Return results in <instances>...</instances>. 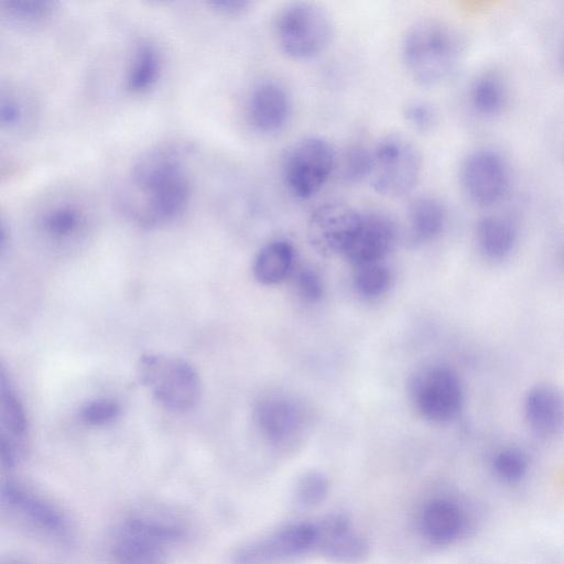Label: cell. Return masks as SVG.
<instances>
[{
    "label": "cell",
    "instance_id": "cell-29",
    "mask_svg": "<svg viewBox=\"0 0 564 564\" xmlns=\"http://www.w3.org/2000/svg\"><path fill=\"white\" fill-rule=\"evenodd\" d=\"M354 286L365 299H376L390 288L391 272L383 261L354 267Z\"/></svg>",
    "mask_w": 564,
    "mask_h": 564
},
{
    "label": "cell",
    "instance_id": "cell-21",
    "mask_svg": "<svg viewBox=\"0 0 564 564\" xmlns=\"http://www.w3.org/2000/svg\"><path fill=\"white\" fill-rule=\"evenodd\" d=\"M37 214L39 227L51 238L68 239L80 232L89 220L87 205L69 196L54 197Z\"/></svg>",
    "mask_w": 564,
    "mask_h": 564
},
{
    "label": "cell",
    "instance_id": "cell-25",
    "mask_svg": "<svg viewBox=\"0 0 564 564\" xmlns=\"http://www.w3.org/2000/svg\"><path fill=\"white\" fill-rule=\"evenodd\" d=\"M447 213L444 204L433 196L414 198L408 208V220L412 238L419 242H429L444 230Z\"/></svg>",
    "mask_w": 564,
    "mask_h": 564
},
{
    "label": "cell",
    "instance_id": "cell-18",
    "mask_svg": "<svg viewBox=\"0 0 564 564\" xmlns=\"http://www.w3.org/2000/svg\"><path fill=\"white\" fill-rule=\"evenodd\" d=\"M523 417L530 431L542 438L564 432V392L556 386L539 383L531 387L522 402Z\"/></svg>",
    "mask_w": 564,
    "mask_h": 564
},
{
    "label": "cell",
    "instance_id": "cell-16",
    "mask_svg": "<svg viewBox=\"0 0 564 564\" xmlns=\"http://www.w3.org/2000/svg\"><path fill=\"white\" fill-rule=\"evenodd\" d=\"M316 552L325 558L341 564L364 561L369 554L367 539L344 513H332L316 523Z\"/></svg>",
    "mask_w": 564,
    "mask_h": 564
},
{
    "label": "cell",
    "instance_id": "cell-13",
    "mask_svg": "<svg viewBox=\"0 0 564 564\" xmlns=\"http://www.w3.org/2000/svg\"><path fill=\"white\" fill-rule=\"evenodd\" d=\"M360 213L340 203L317 207L307 223L311 246L324 256H344L358 226Z\"/></svg>",
    "mask_w": 564,
    "mask_h": 564
},
{
    "label": "cell",
    "instance_id": "cell-24",
    "mask_svg": "<svg viewBox=\"0 0 564 564\" xmlns=\"http://www.w3.org/2000/svg\"><path fill=\"white\" fill-rule=\"evenodd\" d=\"M294 269V249L285 240H274L264 245L258 251L252 264L256 280L264 285L281 283L292 274Z\"/></svg>",
    "mask_w": 564,
    "mask_h": 564
},
{
    "label": "cell",
    "instance_id": "cell-37",
    "mask_svg": "<svg viewBox=\"0 0 564 564\" xmlns=\"http://www.w3.org/2000/svg\"><path fill=\"white\" fill-rule=\"evenodd\" d=\"M0 564H31V563H29L26 560H23L20 557L8 556V557H3L1 560Z\"/></svg>",
    "mask_w": 564,
    "mask_h": 564
},
{
    "label": "cell",
    "instance_id": "cell-3",
    "mask_svg": "<svg viewBox=\"0 0 564 564\" xmlns=\"http://www.w3.org/2000/svg\"><path fill=\"white\" fill-rule=\"evenodd\" d=\"M186 532L178 522L158 516H133L115 531L110 554L115 564H167Z\"/></svg>",
    "mask_w": 564,
    "mask_h": 564
},
{
    "label": "cell",
    "instance_id": "cell-20",
    "mask_svg": "<svg viewBox=\"0 0 564 564\" xmlns=\"http://www.w3.org/2000/svg\"><path fill=\"white\" fill-rule=\"evenodd\" d=\"M475 242L480 254L489 261H503L517 249L520 230L516 219L500 212L481 215L475 225Z\"/></svg>",
    "mask_w": 564,
    "mask_h": 564
},
{
    "label": "cell",
    "instance_id": "cell-15",
    "mask_svg": "<svg viewBox=\"0 0 564 564\" xmlns=\"http://www.w3.org/2000/svg\"><path fill=\"white\" fill-rule=\"evenodd\" d=\"M28 435L23 406L2 369L0 375V460L4 470L14 469L24 459Z\"/></svg>",
    "mask_w": 564,
    "mask_h": 564
},
{
    "label": "cell",
    "instance_id": "cell-8",
    "mask_svg": "<svg viewBox=\"0 0 564 564\" xmlns=\"http://www.w3.org/2000/svg\"><path fill=\"white\" fill-rule=\"evenodd\" d=\"M0 505L3 513L37 535L59 543H66L72 538V527L66 514L25 484L13 479L3 480Z\"/></svg>",
    "mask_w": 564,
    "mask_h": 564
},
{
    "label": "cell",
    "instance_id": "cell-35",
    "mask_svg": "<svg viewBox=\"0 0 564 564\" xmlns=\"http://www.w3.org/2000/svg\"><path fill=\"white\" fill-rule=\"evenodd\" d=\"M207 4L219 13L237 15L246 12L251 2L247 0H209Z\"/></svg>",
    "mask_w": 564,
    "mask_h": 564
},
{
    "label": "cell",
    "instance_id": "cell-1",
    "mask_svg": "<svg viewBox=\"0 0 564 564\" xmlns=\"http://www.w3.org/2000/svg\"><path fill=\"white\" fill-rule=\"evenodd\" d=\"M191 197L192 182L183 150L161 144L132 163L118 192V206L128 220L156 228L180 218Z\"/></svg>",
    "mask_w": 564,
    "mask_h": 564
},
{
    "label": "cell",
    "instance_id": "cell-11",
    "mask_svg": "<svg viewBox=\"0 0 564 564\" xmlns=\"http://www.w3.org/2000/svg\"><path fill=\"white\" fill-rule=\"evenodd\" d=\"M316 523L294 522L241 545L231 561L232 564H286L316 551Z\"/></svg>",
    "mask_w": 564,
    "mask_h": 564
},
{
    "label": "cell",
    "instance_id": "cell-12",
    "mask_svg": "<svg viewBox=\"0 0 564 564\" xmlns=\"http://www.w3.org/2000/svg\"><path fill=\"white\" fill-rule=\"evenodd\" d=\"M254 421L269 443L285 446L294 443L304 433L308 415L304 405L295 398L273 393L257 403Z\"/></svg>",
    "mask_w": 564,
    "mask_h": 564
},
{
    "label": "cell",
    "instance_id": "cell-36",
    "mask_svg": "<svg viewBox=\"0 0 564 564\" xmlns=\"http://www.w3.org/2000/svg\"><path fill=\"white\" fill-rule=\"evenodd\" d=\"M557 61L561 68L564 70V32L562 33L557 45Z\"/></svg>",
    "mask_w": 564,
    "mask_h": 564
},
{
    "label": "cell",
    "instance_id": "cell-2",
    "mask_svg": "<svg viewBox=\"0 0 564 564\" xmlns=\"http://www.w3.org/2000/svg\"><path fill=\"white\" fill-rule=\"evenodd\" d=\"M404 64L411 76L423 85L446 79L463 55V40L449 24L436 19L415 22L404 36Z\"/></svg>",
    "mask_w": 564,
    "mask_h": 564
},
{
    "label": "cell",
    "instance_id": "cell-22",
    "mask_svg": "<svg viewBox=\"0 0 564 564\" xmlns=\"http://www.w3.org/2000/svg\"><path fill=\"white\" fill-rule=\"evenodd\" d=\"M510 86L499 70L489 68L478 73L468 88V102L473 111L484 119H496L510 104Z\"/></svg>",
    "mask_w": 564,
    "mask_h": 564
},
{
    "label": "cell",
    "instance_id": "cell-9",
    "mask_svg": "<svg viewBox=\"0 0 564 564\" xmlns=\"http://www.w3.org/2000/svg\"><path fill=\"white\" fill-rule=\"evenodd\" d=\"M333 145L321 137H306L288 150L283 177L291 193L302 199L314 196L336 170Z\"/></svg>",
    "mask_w": 564,
    "mask_h": 564
},
{
    "label": "cell",
    "instance_id": "cell-28",
    "mask_svg": "<svg viewBox=\"0 0 564 564\" xmlns=\"http://www.w3.org/2000/svg\"><path fill=\"white\" fill-rule=\"evenodd\" d=\"M33 116L32 105L26 96L15 88H1L0 127L8 132H20L26 128Z\"/></svg>",
    "mask_w": 564,
    "mask_h": 564
},
{
    "label": "cell",
    "instance_id": "cell-6",
    "mask_svg": "<svg viewBox=\"0 0 564 564\" xmlns=\"http://www.w3.org/2000/svg\"><path fill=\"white\" fill-rule=\"evenodd\" d=\"M409 395L417 414L434 424L455 420L465 397L459 375L443 364L419 368L410 378Z\"/></svg>",
    "mask_w": 564,
    "mask_h": 564
},
{
    "label": "cell",
    "instance_id": "cell-27",
    "mask_svg": "<svg viewBox=\"0 0 564 564\" xmlns=\"http://www.w3.org/2000/svg\"><path fill=\"white\" fill-rule=\"evenodd\" d=\"M57 10L52 0H1L0 12L9 23L32 28L45 23Z\"/></svg>",
    "mask_w": 564,
    "mask_h": 564
},
{
    "label": "cell",
    "instance_id": "cell-30",
    "mask_svg": "<svg viewBox=\"0 0 564 564\" xmlns=\"http://www.w3.org/2000/svg\"><path fill=\"white\" fill-rule=\"evenodd\" d=\"M329 490L328 479L317 470L305 471L295 484V501L303 508H315L323 503Z\"/></svg>",
    "mask_w": 564,
    "mask_h": 564
},
{
    "label": "cell",
    "instance_id": "cell-19",
    "mask_svg": "<svg viewBox=\"0 0 564 564\" xmlns=\"http://www.w3.org/2000/svg\"><path fill=\"white\" fill-rule=\"evenodd\" d=\"M291 100L285 88L275 82H262L250 93L247 100V119L260 132L280 130L288 121Z\"/></svg>",
    "mask_w": 564,
    "mask_h": 564
},
{
    "label": "cell",
    "instance_id": "cell-7",
    "mask_svg": "<svg viewBox=\"0 0 564 564\" xmlns=\"http://www.w3.org/2000/svg\"><path fill=\"white\" fill-rule=\"evenodd\" d=\"M422 156L406 137L391 133L371 148L368 180L381 195L400 196L410 192L420 177Z\"/></svg>",
    "mask_w": 564,
    "mask_h": 564
},
{
    "label": "cell",
    "instance_id": "cell-26",
    "mask_svg": "<svg viewBox=\"0 0 564 564\" xmlns=\"http://www.w3.org/2000/svg\"><path fill=\"white\" fill-rule=\"evenodd\" d=\"M530 465L528 453L516 445L502 446L490 457V469L494 477L507 486L522 482L529 474Z\"/></svg>",
    "mask_w": 564,
    "mask_h": 564
},
{
    "label": "cell",
    "instance_id": "cell-5",
    "mask_svg": "<svg viewBox=\"0 0 564 564\" xmlns=\"http://www.w3.org/2000/svg\"><path fill=\"white\" fill-rule=\"evenodd\" d=\"M280 48L295 59H307L329 44L334 26L328 12L321 6L295 1L285 4L274 23Z\"/></svg>",
    "mask_w": 564,
    "mask_h": 564
},
{
    "label": "cell",
    "instance_id": "cell-4",
    "mask_svg": "<svg viewBox=\"0 0 564 564\" xmlns=\"http://www.w3.org/2000/svg\"><path fill=\"white\" fill-rule=\"evenodd\" d=\"M137 377L154 399L171 411H189L199 401V376L184 359L162 354H144L138 360Z\"/></svg>",
    "mask_w": 564,
    "mask_h": 564
},
{
    "label": "cell",
    "instance_id": "cell-14",
    "mask_svg": "<svg viewBox=\"0 0 564 564\" xmlns=\"http://www.w3.org/2000/svg\"><path fill=\"white\" fill-rule=\"evenodd\" d=\"M398 228L390 216L377 210L360 213L345 257L354 267L383 261L395 245Z\"/></svg>",
    "mask_w": 564,
    "mask_h": 564
},
{
    "label": "cell",
    "instance_id": "cell-31",
    "mask_svg": "<svg viewBox=\"0 0 564 564\" xmlns=\"http://www.w3.org/2000/svg\"><path fill=\"white\" fill-rule=\"evenodd\" d=\"M371 165V148L361 144L350 147L338 160L336 169L341 177L348 182H358L368 178Z\"/></svg>",
    "mask_w": 564,
    "mask_h": 564
},
{
    "label": "cell",
    "instance_id": "cell-33",
    "mask_svg": "<svg viewBox=\"0 0 564 564\" xmlns=\"http://www.w3.org/2000/svg\"><path fill=\"white\" fill-rule=\"evenodd\" d=\"M120 406L113 400L100 399L88 402L80 411L84 423L101 426L111 423L119 416Z\"/></svg>",
    "mask_w": 564,
    "mask_h": 564
},
{
    "label": "cell",
    "instance_id": "cell-23",
    "mask_svg": "<svg viewBox=\"0 0 564 564\" xmlns=\"http://www.w3.org/2000/svg\"><path fill=\"white\" fill-rule=\"evenodd\" d=\"M162 69L163 57L158 45L150 40H141L129 57L123 87L131 94H144L156 85Z\"/></svg>",
    "mask_w": 564,
    "mask_h": 564
},
{
    "label": "cell",
    "instance_id": "cell-32",
    "mask_svg": "<svg viewBox=\"0 0 564 564\" xmlns=\"http://www.w3.org/2000/svg\"><path fill=\"white\" fill-rule=\"evenodd\" d=\"M297 295L305 302L315 303L323 296L324 286L319 274L310 267L295 268L292 272Z\"/></svg>",
    "mask_w": 564,
    "mask_h": 564
},
{
    "label": "cell",
    "instance_id": "cell-34",
    "mask_svg": "<svg viewBox=\"0 0 564 564\" xmlns=\"http://www.w3.org/2000/svg\"><path fill=\"white\" fill-rule=\"evenodd\" d=\"M406 122L416 131L427 132L436 123L437 115L433 106L426 101H410L403 109Z\"/></svg>",
    "mask_w": 564,
    "mask_h": 564
},
{
    "label": "cell",
    "instance_id": "cell-10",
    "mask_svg": "<svg viewBox=\"0 0 564 564\" xmlns=\"http://www.w3.org/2000/svg\"><path fill=\"white\" fill-rule=\"evenodd\" d=\"M458 177L464 194L480 207L498 205L506 198L511 186L507 159L488 147L474 149L465 155Z\"/></svg>",
    "mask_w": 564,
    "mask_h": 564
},
{
    "label": "cell",
    "instance_id": "cell-17",
    "mask_svg": "<svg viewBox=\"0 0 564 564\" xmlns=\"http://www.w3.org/2000/svg\"><path fill=\"white\" fill-rule=\"evenodd\" d=\"M465 507L456 499L436 497L429 500L420 513V531L431 544L448 546L459 541L469 528Z\"/></svg>",
    "mask_w": 564,
    "mask_h": 564
}]
</instances>
